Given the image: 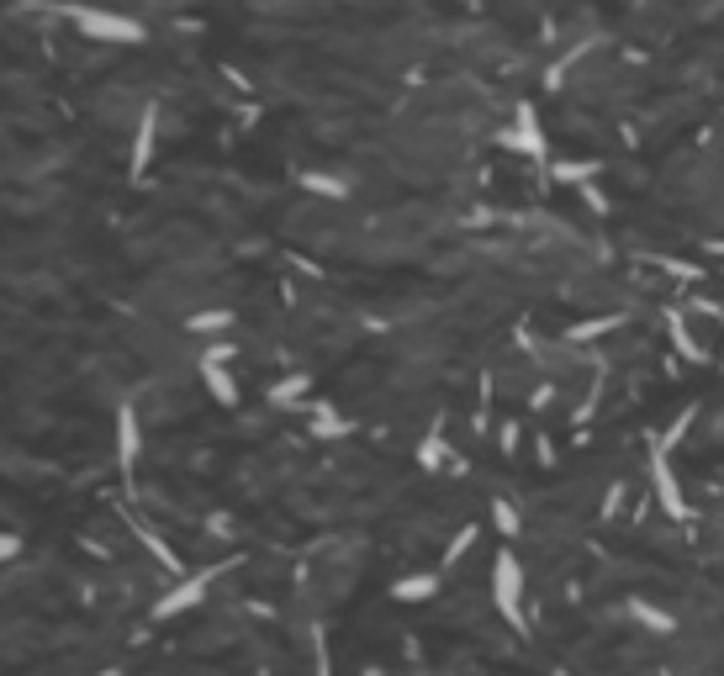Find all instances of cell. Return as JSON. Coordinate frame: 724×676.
<instances>
[{"instance_id": "obj_2", "label": "cell", "mask_w": 724, "mask_h": 676, "mask_svg": "<svg viewBox=\"0 0 724 676\" xmlns=\"http://www.w3.org/2000/svg\"><path fill=\"white\" fill-rule=\"evenodd\" d=\"M201 381H207V391L222 407H238V381L228 375V344H217V349L201 354Z\"/></svg>"}, {"instance_id": "obj_11", "label": "cell", "mask_w": 724, "mask_h": 676, "mask_svg": "<svg viewBox=\"0 0 724 676\" xmlns=\"http://www.w3.org/2000/svg\"><path fill=\"white\" fill-rule=\"evenodd\" d=\"M16 555H22V534L0 529V566H6V560H16Z\"/></svg>"}, {"instance_id": "obj_10", "label": "cell", "mask_w": 724, "mask_h": 676, "mask_svg": "<svg viewBox=\"0 0 724 676\" xmlns=\"http://www.w3.org/2000/svg\"><path fill=\"white\" fill-rule=\"evenodd\" d=\"M296 397H307V375H286V381L270 391V402H281V407H286V402H296Z\"/></svg>"}, {"instance_id": "obj_6", "label": "cell", "mask_w": 724, "mask_h": 676, "mask_svg": "<svg viewBox=\"0 0 724 676\" xmlns=\"http://www.w3.org/2000/svg\"><path fill=\"white\" fill-rule=\"evenodd\" d=\"M154 138H159V106H143L138 133H133V175H143L148 159H154Z\"/></svg>"}, {"instance_id": "obj_14", "label": "cell", "mask_w": 724, "mask_h": 676, "mask_svg": "<svg viewBox=\"0 0 724 676\" xmlns=\"http://www.w3.org/2000/svg\"><path fill=\"white\" fill-rule=\"evenodd\" d=\"M555 676H561V671H555Z\"/></svg>"}, {"instance_id": "obj_12", "label": "cell", "mask_w": 724, "mask_h": 676, "mask_svg": "<svg viewBox=\"0 0 724 676\" xmlns=\"http://www.w3.org/2000/svg\"><path fill=\"white\" fill-rule=\"evenodd\" d=\"M318 676H333V671H328V650H323V645H318Z\"/></svg>"}, {"instance_id": "obj_4", "label": "cell", "mask_w": 724, "mask_h": 676, "mask_svg": "<svg viewBox=\"0 0 724 676\" xmlns=\"http://www.w3.org/2000/svg\"><path fill=\"white\" fill-rule=\"evenodd\" d=\"M138 449H143L138 407H133V402H122V407H117V465H122V471H133V465H138Z\"/></svg>"}, {"instance_id": "obj_5", "label": "cell", "mask_w": 724, "mask_h": 676, "mask_svg": "<svg viewBox=\"0 0 724 676\" xmlns=\"http://www.w3.org/2000/svg\"><path fill=\"white\" fill-rule=\"evenodd\" d=\"M492 587H497V608H503L513 624H518V587H524V581H518V566H513V555H503L497 560V571H492Z\"/></svg>"}, {"instance_id": "obj_9", "label": "cell", "mask_w": 724, "mask_h": 676, "mask_svg": "<svg viewBox=\"0 0 724 676\" xmlns=\"http://www.w3.org/2000/svg\"><path fill=\"white\" fill-rule=\"evenodd\" d=\"M302 185L312 196H328V201H344L349 196V185L339 180V175H302Z\"/></svg>"}, {"instance_id": "obj_8", "label": "cell", "mask_w": 724, "mask_h": 676, "mask_svg": "<svg viewBox=\"0 0 724 676\" xmlns=\"http://www.w3.org/2000/svg\"><path fill=\"white\" fill-rule=\"evenodd\" d=\"M185 328H191V333H228L233 328V312H196V317H185Z\"/></svg>"}, {"instance_id": "obj_3", "label": "cell", "mask_w": 724, "mask_h": 676, "mask_svg": "<svg viewBox=\"0 0 724 676\" xmlns=\"http://www.w3.org/2000/svg\"><path fill=\"white\" fill-rule=\"evenodd\" d=\"M201 597H207V571H201V576H180L175 587L154 603V618H175V613H185V608H196Z\"/></svg>"}, {"instance_id": "obj_7", "label": "cell", "mask_w": 724, "mask_h": 676, "mask_svg": "<svg viewBox=\"0 0 724 676\" xmlns=\"http://www.w3.org/2000/svg\"><path fill=\"white\" fill-rule=\"evenodd\" d=\"M439 592V576L429 571V576H402L397 587H392V597L397 603H418V597H434Z\"/></svg>"}, {"instance_id": "obj_1", "label": "cell", "mask_w": 724, "mask_h": 676, "mask_svg": "<svg viewBox=\"0 0 724 676\" xmlns=\"http://www.w3.org/2000/svg\"><path fill=\"white\" fill-rule=\"evenodd\" d=\"M69 27L80 37H96V43H143V22L122 11H101V6H69Z\"/></svg>"}, {"instance_id": "obj_13", "label": "cell", "mask_w": 724, "mask_h": 676, "mask_svg": "<svg viewBox=\"0 0 724 676\" xmlns=\"http://www.w3.org/2000/svg\"><path fill=\"white\" fill-rule=\"evenodd\" d=\"M365 676H386V671H381V666H365Z\"/></svg>"}]
</instances>
